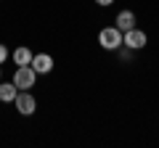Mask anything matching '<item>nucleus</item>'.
Instances as JSON below:
<instances>
[{"label": "nucleus", "mask_w": 159, "mask_h": 148, "mask_svg": "<svg viewBox=\"0 0 159 148\" xmlns=\"http://www.w3.org/2000/svg\"><path fill=\"white\" fill-rule=\"evenodd\" d=\"M98 45L103 50H119L122 48V29L119 27H103L98 32Z\"/></svg>", "instance_id": "obj_1"}, {"label": "nucleus", "mask_w": 159, "mask_h": 148, "mask_svg": "<svg viewBox=\"0 0 159 148\" xmlns=\"http://www.w3.org/2000/svg\"><path fill=\"white\" fill-rule=\"evenodd\" d=\"M34 82H37V72L32 69V63L16 66V72H13V85H16L19 90H32Z\"/></svg>", "instance_id": "obj_2"}, {"label": "nucleus", "mask_w": 159, "mask_h": 148, "mask_svg": "<svg viewBox=\"0 0 159 148\" xmlns=\"http://www.w3.org/2000/svg\"><path fill=\"white\" fill-rule=\"evenodd\" d=\"M13 103H16V111H19L21 116H32L34 111H37V98H34L29 90H19Z\"/></svg>", "instance_id": "obj_3"}, {"label": "nucleus", "mask_w": 159, "mask_h": 148, "mask_svg": "<svg viewBox=\"0 0 159 148\" xmlns=\"http://www.w3.org/2000/svg\"><path fill=\"white\" fill-rule=\"evenodd\" d=\"M146 42H148L146 32H143V29H138V27L127 29V32L122 34V45H125L127 50H141V48H146Z\"/></svg>", "instance_id": "obj_4"}, {"label": "nucleus", "mask_w": 159, "mask_h": 148, "mask_svg": "<svg viewBox=\"0 0 159 148\" xmlns=\"http://www.w3.org/2000/svg\"><path fill=\"white\" fill-rule=\"evenodd\" d=\"M32 69L37 74H51L53 72V56L51 53H34L32 56Z\"/></svg>", "instance_id": "obj_5"}, {"label": "nucleus", "mask_w": 159, "mask_h": 148, "mask_svg": "<svg viewBox=\"0 0 159 148\" xmlns=\"http://www.w3.org/2000/svg\"><path fill=\"white\" fill-rule=\"evenodd\" d=\"M114 27H119V29H122V34H125L127 29L135 27V13H133V11H119V13H117V24H114Z\"/></svg>", "instance_id": "obj_6"}, {"label": "nucleus", "mask_w": 159, "mask_h": 148, "mask_svg": "<svg viewBox=\"0 0 159 148\" xmlns=\"http://www.w3.org/2000/svg\"><path fill=\"white\" fill-rule=\"evenodd\" d=\"M32 56H34V53L29 50L27 45L16 48V50L11 53V58H13V63H16V66H27V63H32Z\"/></svg>", "instance_id": "obj_7"}, {"label": "nucleus", "mask_w": 159, "mask_h": 148, "mask_svg": "<svg viewBox=\"0 0 159 148\" xmlns=\"http://www.w3.org/2000/svg\"><path fill=\"white\" fill-rule=\"evenodd\" d=\"M16 93H19V87L13 82H0V103H13Z\"/></svg>", "instance_id": "obj_8"}, {"label": "nucleus", "mask_w": 159, "mask_h": 148, "mask_svg": "<svg viewBox=\"0 0 159 148\" xmlns=\"http://www.w3.org/2000/svg\"><path fill=\"white\" fill-rule=\"evenodd\" d=\"M8 58H11V50H8L6 45H0V63H3V61H8Z\"/></svg>", "instance_id": "obj_9"}, {"label": "nucleus", "mask_w": 159, "mask_h": 148, "mask_svg": "<svg viewBox=\"0 0 159 148\" xmlns=\"http://www.w3.org/2000/svg\"><path fill=\"white\" fill-rule=\"evenodd\" d=\"M96 3H98V6H103V8H109V6L114 3V0H96Z\"/></svg>", "instance_id": "obj_10"}, {"label": "nucleus", "mask_w": 159, "mask_h": 148, "mask_svg": "<svg viewBox=\"0 0 159 148\" xmlns=\"http://www.w3.org/2000/svg\"><path fill=\"white\" fill-rule=\"evenodd\" d=\"M0 80H3V69H0Z\"/></svg>", "instance_id": "obj_11"}]
</instances>
